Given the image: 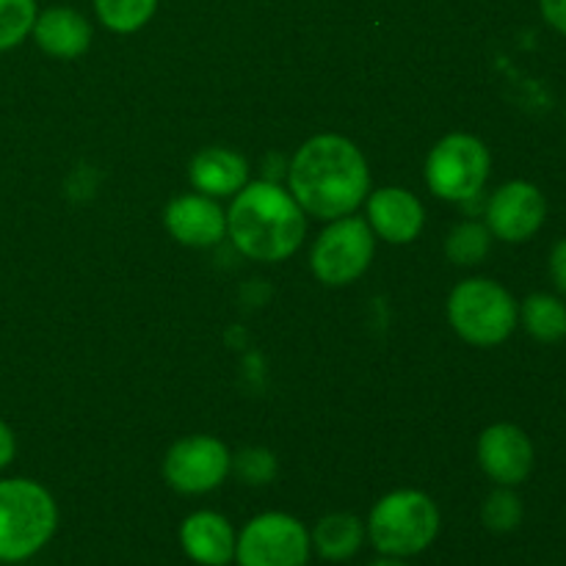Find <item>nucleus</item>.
I'll return each instance as SVG.
<instances>
[{"label":"nucleus","instance_id":"nucleus-1","mask_svg":"<svg viewBox=\"0 0 566 566\" xmlns=\"http://www.w3.org/2000/svg\"><path fill=\"white\" fill-rule=\"evenodd\" d=\"M291 193L304 213L335 221L352 216L370 191V171L357 144L343 136H315L293 155Z\"/></svg>","mask_w":566,"mask_h":566},{"label":"nucleus","instance_id":"nucleus-2","mask_svg":"<svg viewBox=\"0 0 566 566\" xmlns=\"http://www.w3.org/2000/svg\"><path fill=\"white\" fill-rule=\"evenodd\" d=\"M227 232L238 252L247 258L260 263H280L298 252L307 221L293 193L276 182L260 180L238 191L227 213Z\"/></svg>","mask_w":566,"mask_h":566},{"label":"nucleus","instance_id":"nucleus-3","mask_svg":"<svg viewBox=\"0 0 566 566\" xmlns=\"http://www.w3.org/2000/svg\"><path fill=\"white\" fill-rule=\"evenodd\" d=\"M59 509L42 484L0 481V562L20 564L36 556L55 534Z\"/></svg>","mask_w":566,"mask_h":566},{"label":"nucleus","instance_id":"nucleus-4","mask_svg":"<svg viewBox=\"0 0 566 566\" xmlns=\"http://www.w3.org/2000/svg\"><path fill=\"white\" fill-rule=\"evenodd\" d=\"M365 531L381 556H418L426 547H431V542L440 534V509L426 492H390L370 509Z\"/></svg>","mask_w":566,"mask_h":566},{"label":"nucleus","instance_id":"nucleus-5","mask_svg":"<svg viewBox=\"0 0 566 566\" xmlns=\"http://www.w3.org/2000/svg\"><path fill=\"white\" fill-rule=\"evenodd\" d=\"M448 318L470 346H501L520 324V304L495 280H464L448 298Z\"/></svg>","mask_w":566,"mask_h":566},{"label":"nucleus","instance_id":"nucleus-6","mask_svg":"<svg viewBox=\"0 0 566 566\" xmlns=\"http://www.w3.org/2000/svg\"><path fill=\"white\" fill-rule=\"evenodd\" d=\"M490 149L470 133H451L429 153L426 180L437 197L448 202H468L479 197L490 177Z\"/></svg>","mask_w":566,"mask_h":566},{"label":"nucleus","instance_id":"nucleus-7","mask_svg":"<svg viewBox=\"0 0 566 566\" xmlns=\"http://www.w3.org/2000/svg\"><path fill=\"white\" fill-rule=\"evenodd\" d=\"M374 249V230L368 221L357 216H343L321 232L310 252V265L324 285H352L368 271Z\"/></svg>","mask_w":566,"mask_h":566},{"label":"nucleus","instance_id":"nucleus-8","mask_svg":"<svg viewBox=\"0 0 566 566\" xmlns=\"http://www.w3.org/2000/svg\"><path fill=\"white\" fill-rule=\"evenodd\" d=\"M310 553V531L282 512L249 520L235 542L238 566H307Z\"/></svg>","mask_w":566,"mask_h":566},{"label":"nucleus","instance_id":"nucleus-9","mask_svg":"<svg viewBox=\"0 0 566 566\" xmlns=\"http://www.w3.org/2000/svg\"><path fill=\"white\" fill-rule=\"evenodd\" d=\"M232 470V457L216 437H186L175 442L164 459V479L182 495H205L224 484Z\"/></svg>","mask_w":566,"mask_h":566},{"label":"nucleus","instance_id":"nucleus-10","mask_svg":"<svg viewBox=\"0 0 566 566\" xmlns=\"http://www.w3.org/2000/svg\"><path fill=\"white\" fill-rule=\"evenodd\" d=\"M547 219V199L534 182L512 180L497 188L486 202V227L492 238L525 243L542 230Z\"/></svg>","mask_w":566,"mask_h":566},{"label":"nucleus","instance_id":"nucleus-11","mask_svg":"<svg viewBox=\"0 0 566 566\" xmlns=\"http://www.w3.org/2000/svg\"><path fill=\"white\" fill-rule=\"evenodd\" d=\"M534 462V442L520 426L495 423L479 437V464L497 486H520Z\"/></svg>","mask_w":566,"mask_h":566},{"label":"nucleus","instance_id":"nucleus-12","mask_svg":"<svg viewBox=\"0 0 566 566\" xmlns=\"http://www.w3.org/2000/svg\"><path fill=\"white\" fill-rule=\"evenodd\" d=\"M166 230L186 247H216L227 232L224 210L216 205L213 197L205 193H186L166 205L164 213Z\"/></svg>","mask_w":566,"mask_h":566},{"label":"nucleus","instance_id":"nucleus-13","mask_svg":"<svg viewBox=\"0 0 566 566\" xmlns=\"http://www.w3.org/2000/svg\"><path fill=\"white\" fill-rule=\"evenodd\" d=\"M423 205L407 188H379L368 199L370 230L387 243H409L423 230Z\"/></svg>","mask_w":566,"mask_h":566},{"label":"nucleus","instance_id":"nucleus-14","mask_svg":"<svg viewBox=\"0 0 566 566\" xmlns=\"http://www.w3.org/2000/svg\"><path fill=\"white\" fill-rule=\"evenodd\" d=\"M235 531L216 512H193L180 525V545L199 566H227L235 562Z\"/></svg>","mask_w":566,"mask_h":566},{"label":"nucleus","instance_id":"nucleus-15","mask_svg":"<svg viewBox=\"0 0 566 566\" xmlns=\"http://www.w3.org/2000/svg\"><path fill=\"white\" fill-rule=\"evenodd\" d=\"M31 33L39 48L55 59H77L81 53H86L88 42H92V25L86 22V17L77 14L75 9H64V6L36 14Z\"/></svg>","mask_w":566,"mask_h":566},{"label":"nucleus","instance_id":"nucleus-16","mask_svg":"<svg viewBox=\"0 0 566 566\" xmlns=\"http://www.w3.org/2000/svg\"><path fill=\"white\" fill-rule=\"evenodd\" d=\"M249 166L232 149L210 147L191 160V182L205 197H230L247 186Z\"/></svg>","mask_w":566,"mask_h":566},{"label":"nucleus","instance_id":"nucleus-17","mask_svg":"<svg viewBox=\"0 0 566 566\" xmlns=\"http://www.w3.org/2000/svg\"><path fill=\"white\" fill-rule=\"evenodd\" d=\"M365 536H368V531H365L363 520L346 512H335L318 520V525L310 534V542H313V551L321 558L340 564L357 556Z\"/></svg>","mask_w":566,"mask_h":566},{"label":"nucleus","instance_id":"nucleus-18","mask_svg":"<svg viewBox=\"0 0 566 566\" xmlns=\"http://www.w3.org/2000/svg\"><path fill=\"white\" fill-rule=\"evenodd\" d=\"M525 332L539 343H562L566 337V302L553 293H534L520 304Z\"/></svg>","mask_w":566,"mask_h":566},{"label":"nucleus","instance_id":"nucleus-19","mask_svg":"<svg viewBox=\"0 0 566 566\" xmlns=\"http://www.w3.org/2000/svg\"><path fill=\"white\" fill-rule=\"evenodd\" d=\"M492 232L481 221H462L446 241V254L457 265H475L490 254Z\"/></svg>","mask_w":566,"mask_h":566},{"label":"nucleus","instance_id":"nucleus-20","mask_svg":"<svg viewBox=\"0 0 566 566\" xmlns=\"http://www.w3.org/2000/svg\"><path fill=\"white\" fill-rule=\"evenodd\" d=\"M158 0H94L99 22L116 33H133L149 22Z\"/></svg>","mask_w":566,"mask_h":566},{"label":"nucleus","instance_id":"nucleus-21","mask_svg":"<svg viewBox=\"0 0 566 566\" xmlns=\"http://www.w3.org/2000/svg\"><path fill=\"white\" fill-rule=\"evenodd\" d=\"M525 509L514 486H497L481 506V523L492 534H512L523 525Z\"/></svg>","mask_w":566,"mask_h":566},{"label":"nucleus","instance_id":"nucleus-22","mask_svg":"<svg viewBox=\"0 0 566 566\" xmlns=\"http://www.w3.org/2000/svg\"><path fill=\"white\" fill-rule=\"evenodd\" d=\"M36 22V0H0V53L17 48Z\"/></svg>","mask_w":566,"mask_h":566},{"label":"nucleus","instance_id":"nucleus-23","mask_svg":"<svg viewBox=\"0 0 566 566\" xmlns=\"http://www.w3.org/2000/svg\"><path fill=\"white\" fill-rule=\"evenodd\" d=\"M232 464H235L238 479L249 486L271 484L276 479V470H280L276 457L271 451H265V448H247V451L238 453V459Z\"/></svg>","mask_w":566,"mask_h":566},{"label":"nucleus","instance_id":"nucleus-24","mask_svg":"<svg viewBox=\"0 0 566 566\" xmlns=\"http://www.w3.org/2000/svg\"><path fill=\"white\" fill-rule=\"evenodd\" d=\"M547 269H551V280L553 285H556V291L562 293V296H566V238L553 243Z\"/></svg>","mask_w":566,"mask_h":566},{"label":"nucleus","instance_id":"nucleus-25","mask_svg":"<svg viewBox=\"0 0 566 566\" xmlns=\"http://www.w3.org/2000/svg\"><path fill=\"white\" fill-rule=\"evenodd\" d=\"M539 11L553 31L566 36V0H539Z\"/></svg>","mask_w":566,"mask_h":566},{"label":"nucleus","instance_id":"nucleus-26","mask_svg":"<svg viewBox=\"0 0 566 566\" xmlns=\"http://www.w3.org/2000/svg\"><path fill=\"white\" fill-rule=\"evenodd\" d=\"M17 457V440H14V431L0 420V470L9 468Z\"/></svg>","mask_w":566,"mask_h":566},{"label":"nucleus","instance_id":"nucleus-27","mask_svg":"<svg viewBox=\"0 0 566 566\" xmlns=\"http://www.w3.org/2000/svg\"><path fill=\"white\" fill-rule=\"evenodd\" d=\"M370 566H409V564L403 562V558H390V556H385V558H379V562H374Z\"/></svg>","mask_w":566,"mask_h":566}]
</instances>
